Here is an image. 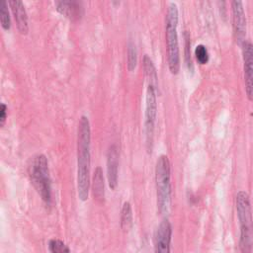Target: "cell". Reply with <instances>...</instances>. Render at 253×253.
Here are the masks:
<instances>
[{
  "instance_id": "obj_1",
  "label": "cell",
  "mask_w": 253,
  "mask_h": 253,
  "mask_svg": "<svg viewBox=\"0 0 253 253\" xmlns=\"http://www.w3.org/2000/svg\"><path fill=\"white\" fill-rule=\"evenodd\" d=\"M91 128L86 116L80 118L77 130V191L81 201H86L90 190Z\"/></svg>"
},
{
  "instance_id": "obj_2",
  "label": "cell",
  "mask_w": 253,
  "mask_h": 253,
  "mask_svg": "<svg viewBox=\"0 0 253 253\" xmlns=\"http://www.w3.org/2000/svg\"><path fill=\"white\" fill-rule=\"evenodd\" d=\"M235 208L240 227L239 252L252 253L253 215L250 197L245 191H239L236 194Z\"/></svg>"
},
{
  "instance_id": "obj_3",
  "label": "cell",
  "mask_w": 253,
  "mask_h": 253,
  "mask_svg": "<svg viewBox=\"0 0 253 253\" xmlns=\"http://www.w3.org/2000/svg\"><path fill=\"white\" fill-rule=\"evenodd\" d=\"M178 7L174 2L168 6L165 19V36L167 47L168 67L172 74H177L180 69V52L178 42Z\"/></svg>"
},
{
  "instance_id": "obj_4",
  "label": "cell",
  "mask_w": 253,
  "mask_h": 253,
  "mask_svg": "<svg viewBox=\"0 0 253 253\" xmlns=\"http://www.w3.org/2000/svg\"><path fill=\"white\" fill-rule=\"evenodd\" d=\"M28 174L34 188L45 206L49 207L51 205V180L47 159L43 154H38L31 159Z\"/></svg>"
},
{
  "instance_id": "obj_5",
  "label": "cell",
  "mask_w": 253,
  "mask_h": 253,
  "mask_svg": "<svg viewBox=\"0 0 253 253\" xmlns=\"http://www.w3.org/2000/svg\"><path fill=\"white\" fill-rule=\"evenodd\" d=\"M157 208L160 213L168 212L171 205V166L166 155H160L155 165Z\"/></svg>"
},
{
  "instance_id": "obj_6",
  "label": "cell",
  "mask_w": 253,
  "mask_h": 253,
  "mask_svg": "<svg viewBox=\"0 0 253 253\" xmlns=\"http://www.w3.org/2000/svg\"><path fill=\"white\" fill-rule=\"evenodd\" d=\"M157 116V102H156V88L152 85H147L145 95V137L148 151L151 152L153 144L154 126Z\"/></svg>"
},
{
  "instance_id": "obj_7",
  "label": "cell",
  "mask_w": 253,
  "mask_h": 253,
  "mask_svg": "<svg viewBox=\"0 0 253 253\" xmlns=\"http://www.w3.org/2000/svg\"><path fill=\"white\" fill-rule=\"evenodd\" d=\"M245 93L249 101H253V43L246 41L241 44Z\"/></svg>"
},
{
  "instance_id": "obj_8",
  "label": "cell",
  "mask_w": 253,
  "mask_h": 253,
  "mask_svg": "<svg viewBox=\"0 0 253 253\" xmlns=\"http://www.w3.org/2000/svg\"><path fill=\"white\" fill-rule=\"evenodd\" d=\"M231 12H232V27L235 40L239 45L245 42L246 35V17L243 8V3L241 1L231 2Z\"/></svg>"
},
{
  "instance_id": "obj_9",
  "label": "cell",
  "mask_w": 253,
  "mask_h": 253,
  "mask_svg": "<svg viewBox=\"0 0 253 253\" xmlns=\"http://www.w3.org/2000/svg\"><path fill=\"white\" fill-rule=\"evenodd\" d=\"M171 238V223L167 218H164L154 232V253H170Z\"/></svg>"
},
{
  "instance_id": "obj_10",
  "label": "cell",
  "mask_w": 253,
  "mask_h": 253,
  "mask_svg": "<svg viewBox=\"0 0 253 253\" xmlns=\"http://www.w3.org/2000/svg\"><path fill=\"white\" fill-rule=\"evenodd\" d=\"M54 5L58 13L68 18L71 21H78L83 16L82 3L75 0H61L55 1Z\"/></svg>"
},
{
  "instance_id": "obj_11",
  "label": "cell",
  "mask_w": 253,
  "mask_h": 253,
  "mask_svg": "<svg viewBox=\"0 0 253 253\" xmlns=\"http://www.w3.org/2000/svg\"><path fill=\"white\" fill-rule=\"evenodd\" d=\"M118 166L119 153L115 144L111 145L107 151V178L111 190H115L118 186Z\"/></svg>"
},
{
  "instance_id": "obj_12",
  "label": "cell",
  "mask_w": 253,
  "mask_h": 253,
  "mask_svg": "<svg viewBox=\"0 0 253 253\" xmlns=\"http://www.w3.org/2000/svg\"><path fill=\"white\" fill-rule=\"evenodd\" d=\"M8 4L14 16L18 31L22 35H27L29 32V23L24 3L20 0H10Z\"/></svg>"
},
{
  "instance_id": "obj_13",
  "label": "cell",
  "mask_w": 253,
  "mask_h": 253,
  "mask_svg": "<svg viewBox=\"0 0 253 253\" xmlns=\"http://www.w3.org/2000/svg\"><path fill=\"white\" fill-rule=\"evenodd\" d=\"M93 195L97 201L103 202L105 198V183L103 177V171L101 167H97L93 176Z\"/></svg>"
},
{
  "instance_id": "obj_14",
  "label": "cell",
  "mask_w": 253,
  "mask_h": 253,
  "mask_svg": "<svg viewBox=\"0 0 253 253\" xmlns=\"http://www.w3.org/2000/svg\"><path fill=\"white\" fill-rule=\"evenodd\" d=\"M143 69H144V75L148 82V85H152L155 88L157 87V72L155 69V66L152 62V60L149 58L147 54L143 57Z\"/></svg>"
},
{
  "instance_id": "obj_15",
  "label": "cell",
  "mask_w": 253,
  "mask_h": 253,
  "mask_svg": "<svg viewBox=\"0 0 253 253\" xmlns=\"http://www.w3.org/2000/svg\"><path fill=\"white\" fill-rule=\"evenodd\" d=\"M132 226V210L128 202H125L121 211V227L124 231H128Z\"/></svg>"
},
{
  "instance_id": "obj_16",
  "label": "cell",
  "mask_w": 253,
  "mask_h": 253,
  "mask_svg": "<svg viewBox=\"0 0 253 253\" xmlns=\"http://www.w3.org/2000/svg\"><path fill=\"white\" fill-rule=\"evenodd\" d=\"M0 21H1V26L5 31L10 30L11 28L10 13L8 10V2H6L5 0H2L0 2Z\"/></svg>"
},
{
  "instance_id": "obj_17",
  "label": "cell",
  "mask_w": 253,
  "mask_h": 253,
  "mask_svg": "<svg viewBox=\"0 0 253 253\" xmlns=\"http://www.w3.org/2000/svg\"><path fill=\"white\" fill-rule=\"evenodd\" d=\"M49 253H70L69 247L60 239L53 238L48 241Z\"/></svg>"
},
{
  "instance_id": "obj_18",
  "label": "cell",
  "mask_w": 253,
  "mask_h": 253,
  "mask_svg": "<svg viewBox=\"0 0 253 253\" xmlns=\"http://www.w3.org/2000/svg\"><path fill=\"white\" fill-rule=\"evenodd\" d=\"M137 64V50L131 42L127 44V69L129 71H133Z\"/></svg>"
},
{
  "instance_id": "obj_19",
  "label": "cell",
  "mask_w": 253,
  "mask_h": 253,
  "mask_svg": "<svg viewBox=\"0 0 253 253\" xmlns=\"http://www.w3.org/2000/svg\"><path fill=\"white\" fill-rule=\"evenodd\" d=\"M195 56L200 64H206L209 61L210 55L208 48L204 44H198L195 48Z\"/></svg>"
},
{
  "instance_id": "obj_20",
  "label": "cell",
  "mask_w": 253,
  "mask_h": 253,
  "mask_svg": "<svg viewBox=\"0 0 253 253\" xmlns=\"http://www.w3.org/2000/svg\"><path fill=\"white\" fill-rule=\"evenodd\" d=\"M190 37L188 33H185V58H186V64L189 69L193 70V63L191 59V51H190Z\"/></svg>"
},
{
  "instance_id": "obj_21",
  "label": "cell",
  "mask_w": 253,
  "mask_h": 253,
  "mask_svg": "<svg viewBox=\"0 0 253 253\" xmlns=\"http://www.w3.org/2000/svg\"><path fill=\"white\" fill-rule=\"evenodd\" d=\"M7 119V106L2 103L0 105V126H3Z\"/></svg>"
}]
</instances>
